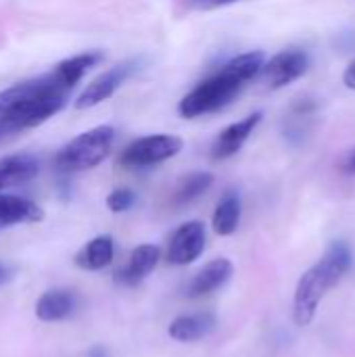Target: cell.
I'll return each instance as SVG.
<instances>
[{"instance_id":"obj_1","label":"cell","mask_w":355,"mask_h":357,"mask_svg":"<svg viewBox=\"0 0 355 357\" xmlns=\"http://www.w3.org/2000/svg\"><path fill=\"white\" fill-rule=\"evenodd\" d=\"M73 88L61 82L54 71L19 82L0 92V115L15 132L36 128L56 115Z\"/></svg>"},{"instance_id":"obj_2","label":"cell","mask_w":355,"mask_h":357,"mask_svg":"<svg viewBox=\"0 0 355 357\" xmlns=\"http://www.w3.org/2000/svg\"><path fill=\"white\" fill-rule=\"evenodd\" d=\"M264 65H266V54L259 50L243 52L230 59L228 63L222 65L220 71H216L213 75L197 84L180 100L178 113L184 119H195V117L209 115V113L224 109L241 94V90L245 88L249 79L262 73Z\"/></svg>"},{"instance_id":"obj_3","label":"cell","mask_w":355,"mask_h":357,"mask_svg":"<svg viewBox=\"0 0 355 357\" xmlns=\"http://www.w3.org/2000/svg\"><path fill=\"white\" fill-rule=\"evenodd\" d=\"M354 261L352 249L345 243H333L322 259L312 266L297 282L293 297V318L297 326H308L316 318L324 295L339 284Z\"/></svg>"},{"instance_id":"obj_4","label":"cell","mask_w":355,"mask_h":357,"mask_svg":"<svg viewBox=\"0 0 355 357\" xmlns=\"http://www.w3.org/2000/svg\"><path fill=\"white\" fill-rule=\"evenodd\" d=\"M115 130L111 126H96L73 140H69L56 155V167L61 172H84L100 165L113 146Z\"/></svg>"},{"instance_id":"obj_5","label":"cell","mask_w":355,"mask_h":357,"mask_svg":"<svg viewBox=\"0 0 355 357\" xmlns=\"http://www.w3.org/2000/svg\"><path fill=\"white\" fill-rule=\"evenodd\" d=\"M182 151V140L174 134H153L142 136L128 144L119 155V163L123 167H151L176 157Z\"/></svg>"},{"instance_id":"obj_6","label":"cell","mask_w":355,"mask_h":357,"mask_svg":"<svg viewBox=\"0 0 355 357\" xmlns=\"http://www.w3.org/2000/svg\"><path fill=\"white\" fill-rule=\"evenodd\" d=\"M138 69H140V59H128V61H121V63L113 65L111 69H107L105 73H100L96 79H92L82 90V94L75 98V109H90V107H96V105L105 102Z\"/></svg>"},{"instance_id":"obj_7","label":"cell","mask_w":355,"mask_h":357,"mask_svg":"<svg viewBox=\"0 0 355 357\" xmlns=\"http://www.w3.org/2000/svg\"><path fill=\"white\" fill-rule=\"evenodd\" d=\"M310 67V56L305 50L301 48H287L280 50L278 54H274L262 69V79L266 84V88L270 90H278L285 88L289 84H293L295 79H299Z\"/></svg>"},{"instance_id":"obj_8","label":"cell","mask_w":355,"mask_h":357,"mask_svg":"<svg viewBox=\"0 0 355 357\" xmlns=\"http://www.w3.org/2000/svg\"><path fill=\"white\" fill-rule=\"evenodd\" d=\"M203 249H205V226L197 220L186 222L174 232L169 241L167 261L174 266H188L195 259H199Z\"/></svg>"},{"instance_id":"obj_9","label":"cell","mask_w":355,"mask_h":357,"mask_svg":"<svg viewBox=\"0 0 355 357\" xmlns=\"http://www.w3.org/2000/svg\"><path fill=\"white\" fill-rule=\"evenodd\" d=\"M262 117H264V113L262 111H255V113L247 115L245 119L234 121L228 128H224L218 134V138L213 140L211 157L216 161H224V159H230L232 155H236L243 149V144L251 138V134L255 132V128L262 123Z\"/></svg>"},{"instance_id":"obj_10","label":"cell","mask_w":355,"mask_h":357,"mask_svg":"<svg viewBox=\"0 0 355 357\" xmlns=\"http://www.w3.org/2000/svg\"><path fill=\"white\" fill-rule=\"evenodd\" d=\"M159 257H161V251L157 245H140L136 247L128 261L123 264L121 270H117L115 274V280L123 287H136L140 284L159 264Z\"/></svg>"},{"instance_id":"obj_11","label":"cell","mask_w":355,"mask_h":357,"mask_svg":"<svg viewBox=\"0 0 355 357\" xmlns=\"http://www.w3.org/2000/svg\"><path fill=\"white\" fill-rule=\"evenodd\" d=\"M232 272H234L232 261H228V259H224V257H222V259L209 261V264H207L205 268H201V270L192 276V280L188 282V289H186L188 297L197 299V297H205V295H209V293L222 289V287L230 280Z\"/></svg>"},{"instance_id":"obj_12","label":"cell","mask_w":355,"mask_h":357,"mask_svg":"<svg viewBox=\"0 0 355 357\" xmlns=\"http://www.w3.org/2000/svg\"><path fill=\"white\" fill-rule=\"evenodd\" d=\"M77 310V297L65 289H52L40 295L36 301V318L42 322H61L73 316Z\"/></svg>"},{"instance_id":"obj_13","label":"cell","mask_w":355,"mask_h":357,"mask_svg":"<svg viewBox=\"0 0 355 357\" xmlns=\"http://www.w3.org/2000/svg\"><path fill=\"white\" fill-rule=\"evenodd\" d=\"M216 326H218V320L209 312L188 314V316L176 318L169 324L167 335L178 343H192V341H199V339H205L207 335H211L216 331Z\"/></svg>"},{"instance_id":"obj_14","label":"cell","mask_w":355,"mask_h":357,"mask_svg":"<svg viewBox=\"0 0 355 357\" xmlns=\"http://www.w3.org/2000/svg\"><path fill=\"white\" fill-rule=\"evenodd\" d=\"M44 220V211L29 199L0 195V230L17 224H36Z\"/></svg>"},{"instance_id":"obj_15","label":"cell","mask_w":355,"mask_h":357,"mask_svg":"<svg viewBox=\"0 0 355 357\" xmlns=\"http://www.w3.org/2000/svg\"><path fill=\"white\" fill-rule=\"evenodd\" d=\"M40 172V163L33 155H8L0 157V190L31 182Z\"/></svg>"},{"instance_id":"obj_16","label":"cell","mask_w":355,"mask_h":357,"mask_svg":"<svg viewBox=\"0 0 355 357\" xmlns=\"http://www.w3.org/2000/svg\"><path fill=\"white\" fill-rule=\"evenodd\" d=\"M115 255V245L111 236H96L90 243L82 247V251L75 255V266L86 272H98L107 266H111Z\"/></svg>"},{"instance_id":"obj_17","label":"cell","mask_w":355,"mask_h":357,"mask_svg":"<svg viewBox=\"0 0 355 357\" xmlns=\"http://www.w3.org/2000/svg\"><path fill=\"white\" fill-rule=\"evenodd\" d=\"M239 222H241V197H239V192L230 190L220 199V203H218V207L213 211V222L211 224H213L216 234L230 236V234L236 232Z\"/></svg>"},{"instance_id":"obj_18","label":"cell","mask_w":355,"mask_h":357,"mask_svg":"<svg viewBox=\"0 0 355 357\" xmlns=\"http://www.w3.org/2000/svg\"><path fill=\"white\" fill-rule=\"evenodd\" d=\"M100 61H103V54L100 52H82V54H75V56H69V59L61 61L59 65H54L52 71L61 77L63 84H67L69 88H75L77 82L92 67H96Z\"/></svg>"},{"instance_id":"obj_19","label":"cell","mask_w":355,"mask_h":357,"mask_svg":"<svg viewBox=\"0 0 355 357\" xmlns=\"http://www.w3.org/2000/svg\"><path fill=\"white\" fill-rule=\"evenodd\" d=\"M213 184V176L209 172H192L186 178H182L174 190V205L182 207L199 199L203 192H207Z\"/></svg>"},{"instance_id":"obj_20","label":"cell","mask_w":355,"mask_h":357,"mask_svg":"<svg viewBox=\"0 0 355 357\" xmlns=\"http://www.w3.org/2000/svg\"><path fill=\"white\" fill-rule=\"evenodd\" d=\"M136 203V195L130 188H115L109 197H107V207L113 213H123L128 209H132Z\"/></svg>"},{"instance_id":"obj_21","label":"cell","mask_w":355,"mask_h":357,"mask_svg":"<svg viewBox=\"0 0 355 357\" xmlns=\"http://www.w3.org/2000/svg\"><path fill=\"white\" fill-rule=\"evenodd\" d=\"M234 2H241V0H197V6L203 8V10H211V8L228 6V4H234Z\"/></svg>"},{"instance_id":"obj_22","label":"cell","mask_w":355,"mask_h":357,"mask_svg":"<svg viewBox=\"0 0 355 357\" xmlns=\"http://www.w3.org/2000/svg\"><path fill=\"white\" fill-rule=\"evenodd\" d=\"M343 84L349 88V90H355V59L347 65L345 73H343Z\"/></svg>"},{"instance_id":"obj_23","label":"cell","mask_w":355,"mask_h":357,"mask_svg":"<svg viewBox=\"0 0 355 357\" xmlns=\"http://www.w3.org/2000/svg\"><path fill=\"white\" fill-rule=\"evenodd\" d=\"M343 169H345L347 174L355 176V149L347 155V159H345V163H343Z\"/></svg>"},{"instance_id":"obj_24","label":"cell","mask_w":355,"mask_h":357,"mask_svg":"<svg viewBox=\"0 0 355 357\" xmlns=\"http://www.w3.org/2000/svg\"><path fill=\"white\" fill-rule=\"evenodd\" d=\"M10 278H13V270H10L8 266L0 264V287H2V284H6Z\"/></svg>"},{"instance_id":"obj_25","label":"cell","mask_w":355,"mask_h":357,"mask_svg":"<svg viewBox=\"0 0 355 357\" xmlns=\"http://www.w3.org/2000/svg\"><path fill=\"white\" fill-rule=\"evenodd\" d=\"M6 134H13V130L8 128V123H6V121L2 119V115H0V138L6 136Z\"/></svg>"},{"instance_id":"obj_26","label":"cell","mask_w":355,"mask_h":357,"mask_svg":"<svg viewBox=\"0 0 355 357\" xmlns=\"http://www.w3.org/2000/svg\"><path fill=\"white\" fill-rule=\"evenodd\" d=\"M88 357H109V354H107L103 347H94V349H90Z\"/></svg>"}]
</instances>
